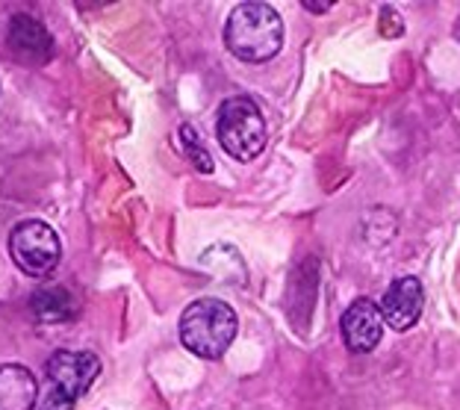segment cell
Instances as JSON below:
<instances>
[{"instance_id":"obj_3","label":"cell","mask_w":460,"mask_h":410,"mask_svg":"<svg viewBox=\"0 0 460 410\" xmlns=\"http://www.w3.org/2000/svg\"><path fill=\"white\" fill-rule=\"evenodd\" d=\"M216 136H218L222 151L234 156V160L239 163L254 160V156L266 151V142H269L263 110H260L257 101L248 98V94L227 98L222 107H218Z\"/></svg>"},{"instance_id":"obj_13","label":"cell","mask_w":460,"mask_h":410,"mask_svg":"<svg viewBox=\"0 0 460 410\" xmlns=\"http://www.w3.org/2000/svg\"><path fill=\"white\" fill-rule=\"evenodd\" d=\"M36 410H75V402H68V398H62L57 390H48V396L41 398Z\"/></svg>"},{"instance_id":"obj_10","label":"cell","mask_w":460,"mask_h":410,"mask_svg":"<svg viewBox=\"0 0 460 410\" xmlns=\"http://www.w3.org/2000/svg\"><path fill=\"white\" fill-rule=\"evenodd\" d=\"M30 308L41 322H66L77 313V301L66 287H41L30 296Z\"/></svg>"},{"instance_id":"obj_6","label":"cell","mask_w":460,"mask_h":410,"mask_svg":"<svg viewBox=\"0 0 460 410\" xmlns=\"http://www.w3.org/2000/svg\"><path fill=\"white\" fill-rule=\"evenodd\" d=\"M340 331H342L345 349L351 354H369L372 349H378V343L384 336L381 308L369 299H354L342 313Z\"/></svg>"},{"instance_id":"obj_9","label":"cell","mask_w":460,"mask_h":410,"mask_svg":"<svg viewBox=\"0 0 460 410\" xmlns=\"http://www.w3.org/2000/svg\"><path fill=\"white\" fill-rule=\"evenodd\" d=\"M39 381L21 363H0V410H36Z\"/></svg>"},{"instance_id":"obj_7","label":"cell","mask_w":460,"mask_h":410,"mask_svg":"<svg viewBox=\"0 0 460 410\" xmlns=\"http://www.w3.org/2000/svg\"><path fill=\"white\" fill-rule=\"evenodd\" d=\"M425 310V290L420 278L413 275H404L399 281L390 283V290L384 292V301H381V316L384 325H390L393 331H411L416 322H420Z\"/></svg>"},{"instance_id":"obj_12","label":"cell","mask_w":460,"mask_h":410,"mask_svg":"<svg viewBox=\"0 0 460 410\" xmlns=\"http://www.w3.org/2000/svg\"><path fill=\"white\" fill-rule=\"evenodd\" d=\"M402 33H404L402 15L395 13L393 6H381V36H386V39H399Z\"/></svg>"},{"instance_id":"obj_1","label":"cell","mask_w":460,"mask_h":410,"mask_svg":"<svg viewBox=\"0 0 460 410\" xmlns=\"http://www.w3.org/2000/svg\"><path fill=\"white\" fill-rule=\"evenodd\" d=\"M225 48L243 62H269L284 48V21L269 4H239L225 24Z\"/></svg>"},{"instance_id":"obj_5","label":"cell","mask_w":460,"mask_h":410,"mask_svg":"<svg viewBox=\"0 0 460 410\" xmlns=\"http://www.w3.org/2000/svg\"><path fill=\"white\" fill-rule=\"evenodd\" d=\"M45 375H48L50 390H57L62 398H68V402H77V398H83L92 390L95 378L101 375V361H98V354H92V352L59 349L48 357Z\"/></svg>"},{"instance_id":"obj_8","label":"cell","mask_w":460,"mask_h":410,"mask_svg":"<svg viewBox=\"0 0 460 410\" xmlns=\"http://www.w3.org/2000/svg\"><path fill=\"white\" fill-rule=\"evenodd\" d=\"M6 45L15 54V59L27 62V66H45L54 57V39L39 24L33 15H13L6 30Z\"/></svg>"},{"instance_id":"obj_11","label":"cell","mask_w":460,"mask_h":410,"mask_svg":"<svg viewBox=\"0 0 460 410\" xmlns=\"http://www.w3.org/2000/svg\"><path fill=\"white\" fill-rule=\"evenodd\" d=\"M177 139H181V151L186 154V160H190L198 172H204V174L213 172V156L207 154V148L201 145V139H198V133L190 128V124H183L181 133H177Z\"/></svg>"},{"instance_id":"obj_15","label":"cell","mask_w":460,"mask_h":410,"mask_svg":"<svg viewBox=\"0 0 460 410\" xmlns=\"http://www.w3.org/2000/svg\"><path fill=\"white\" fill-rule=\"evenodd\" d=\"M455 39L460 41V15H457V21H455Z\"/></svg>"},{"instance_id":"obj_4","label":"cell","mask_w":460,"mask_h":410,"mask_svg":"<svg viewBox=\"0 0 460 410\" xmlns=\"http://www.w3.org/2000/svg\"><path fill=\"white\" fill-rule=\"evenodd\" d=\"M9 254L24 275L48 278L62 260V243L50 225L39 222V218H27V222H18L9 234Z\"/></svg>"},{"instance_id":"obj_14","label":"cell","mask_w":460,"mask_h":410,"mask_svg":"<svg viewBox=\"0 0 460 410\" xmlns=\"http://www.w3.org/2000/svg\"><path fill=\"white\" fill-rule=\"evenodd\" d=\"M305 9H310V13H328V4H322V6H316V4H305Z\"/></svg>"},{"instance_id":"obj_2","label":"cell","mask_w":460,"mask_h":410,"mask_svg":"<svg viewBox=\"0 0 460 410\" xmlns=\"http://www.w3.org/2000/svg\"><path fill=\"white\" fill-rule=\"evenodd\" d=\"M236 313L222 299H198L181 316V343L201 361H218L236 336Z\"/></svg>"}]
</instances>
